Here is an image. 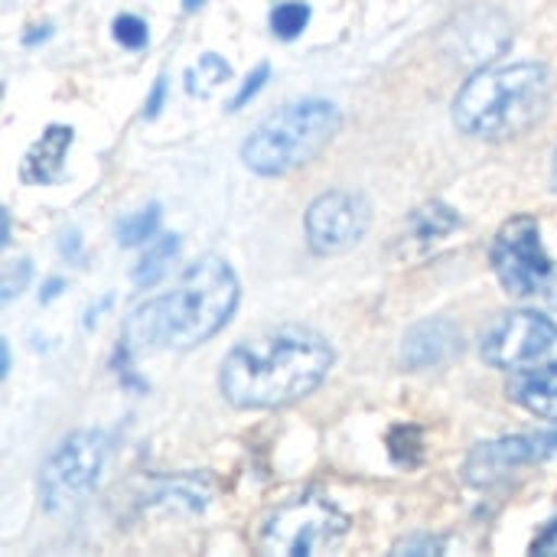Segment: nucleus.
Returning a JSON list of instances; mask_svg holds the SVG:
<instances>
[{"mask_svg":"<svg viewBox=\"0 0 557 557\" xmlns=\"http://www.w3.org/2000/svg\"><path fill=\"white\" fill-rule=\"evenodd\" d=\"M333 346L310 326H274L242 339L222 362L219 388L232 408L274 411L307 398L333 369Z\"/></svg>","mask_w":557,"mask_h":557,"instance_id":"1","label":"nucleus"},{"mask_svg":"<svg viewBox=\"0 0 557 557\" xmlns=\"http://www.w3.org/2000/svg\"><path fill=\"white\" fill-rule=\"evenodd\" d=\"M238 274L219 255H206L180 277L173 290L140 304L124 320V343L131 349L186 352L212 339L238 310Z\"/></svg>","mask_w":557,"mask_h":557,"instance_id":"2","label":"nucleus"},{"mask_svg":"<svg viewBox=\"0 0 557 557\" xmlns=\"http://www.w3.org/2000/svg\"><path fill=\"white\" fill-rule=\"evenodd\" d=\"M552 104V72L542 62L483 69L463 82L454 124L480 140H509L535 127Z\"/></svg>","mask_w":557,"mask_h":557,"instance_id":"3","label":"nucleus"},{"mask_svg":"<svg viewBox=\"0 0 557 557\" xmlns=\"http://www.w3.org/2000/svg\"><path fill=\"white\" fill-rule=\"evenodd\" d=\"M343 127V111L330 98H300L268 114L242 144V163L258 176H284L310 163Z\"/></svg>","mask_w":557,"mask_h":557,"instance_id":"4","label":"nucleus"},{"mask_svg":"<svg viewBox=\"0 0 557 557\" xmlns=\"http://www.w3.org/2000/svg\"><path fill=\"white\" fill-rule=\"evenodd\" d=\"M349 532V519L320 493H304L277 506L258 529V548L274 557L333 555Z\"/></svg>","mask_w":557,"mask_h":557,"instance_id":"5","label":"nucleus"},{"mask_svg":"<svg viewBox=\"0 0 557 557\" xmlns=\"http://www.w3.org/2000/svg\"><path fill=\"white\" fill-rule=\"evenodd\" d=\"M111 450V437L101 431H75L69 434L39 470V503L49 516H65L82 506L101 473Z\"/></svg>","mask_w":557,"mask_h":557,"instance_id":"6","label":"nucleus"},{"mask_svg":"<svg viewBox=\"0 0 557 557\" xmlns=\"http://www.w3.org/2000/svg\"><path fill=\"white\" fill-rule=\"evenodd\" d=\"M493 268L512 297H545L552 290L557 268L542 245V232L532 215H516L499 228L493 242Z\"/></svg>","mask_w":557,"mask_h":557,"instance_id":"7","label":"nucleus"},{"mask_svg":"<svg viewBox=\"0 0 557 557\" xmlns=\"http://www.w3.org/2000/svg\"><path fill=\"white\" fill-rule=\"evenodd\" d=\"M369 225H372L369 199L352 189L323 193L320 199L310 202L304 215L307 245L323 258L346 255L349 248H356L366 238Z\"/></svg>","mask_w":557,"mask_h":557,"instance_id":"8","label":"nucleus"},{"mask_svg":"<svg viewBox=\"0 0 557 557\" xmlns=\"http://www.w3.org/2000/svg\"><path fill=\"white\" fill-rule=\"evenodd\" d=\"M557 349V326L548 313L539 310H512L503 317L480 346L486 366L496 369H529Z\"/></svg>","mask_w":557,"mask_h":557,"instance_id":"9","label":"nucleus"},{"mask_svg":"<svg viewBox=\"0 0 557 557\" xmlns=\"http://www.w3.org/2000/svg\"><path fill=\"white\" fill-rule=\"evenodd\" d=\"M557 454V431L539 434H509L499 441L476 444L467 457L463 480L476 490H493L506 483L516 470L535 467L542 460H552Z\"/></svg>","mask_w":557,"mask_h":557,"instance_id":"10","label":"nucleus"},{"mask_svg":"<svg viewBox=\"0 0 557 557\" xmlns=\"http://www.w3.org/2000/svg\"><path fill=\"white\" fill-rule=\"evenodd\" d=\"M463 349L460 326L447 317H431L414 323L401 339V362L408 369H434L457 359Z\"/></svg>","mask_w":557,"mask_h":557,"instance_id":"11","label":"nucleus"},{"mask_svg":"<svg viewBox=\"0 0 557 557\" xmlns=\"http://www.w3.org/2000/svg\"><path fill=\"white\" fill-rule=\"evenodd\" d=\"M75 140V131L69 124H49L39 140L26 150L23 163H20V180L23 183H55L62 176V163L69 153V144Z\"/></svg>","mask_w":557,"mask_h":557,"instance_id":"12","label":"nucleus"},{"mask_svg":"<svg viewBox=\"0 0 557 557\" xmlns=\"http://www.w3.org/2000/svg\"><path fill=\"white\" fill-rule=\"evenodd\" d=\"M509 398L539 418H557V362L512 379Z\"/></svg>","mask_w":557,"mask_h":557,"instance_id":"13","label":"nucleus"},{"mask_svg":"<svg viewBox=\"0 0 557 557\" xmlns=\"http://www.w3.org/2000/svg\"><path fill=\"white\" fill-rule=\"evenodd\" d=\"M483 13H470V29L463 39H457V46L463 49V59H493L503 55L509 49V26L499 13H486V20H480Z\"/></svg>","mask_w":557,"mask_h":557,"instance_id":"14","label":"nucleus"},{"mask_svg":"<svg viewBox=\"0 0 557 557\" xmlns=\"http://www.w3.org/2000/svg\"><path fill=\"white\" fill-rule=\"evenodd\" d=\"M460 222H463V219H460V212H457L454 206L434 199V202H428V206H421V209L414 212L408 235H411L414 242H437V238H447L450 232H457Z\"/></svg>","mask_w":557,"mask_h":557,"instance_id":"15","label":"nucleus"},{"mask_svg":"<svg viewBox=\"0 0 557 557\" xmlns=\"http://www.w3.org/2000/svg\"><path fill=\"white\" fill-rule=\"evenodd\" d=\"M180 245H183L180 235H163V238H157V245L147 248V251L140 255V261H137V268H134V284H137V287H153L157 281H163L166 268H170V264L176 261V255H180Z\"/></svg>","mask_w":557,"mask_h":557,"instance_id":"16","label":"nucleus"},{"mask_svg":"<svg viewBox=\"0 0 557 557\" xmlns=\"http://www.w3.org/2000/svg\"><path fill=\"white\" fill-rule=\"evenodd\" d=\"M232 78V69H228V62L222 59V55H215V52H206V55H199V62L186 72V88L193 91V95H209V91H215L222 82H228Z\"/></svg>","mask_w":557,"mask_h":557,"instance_id":"17","label":"nucleus"},{"mask_svg":"<svg viewBox=\"0 0 557 557\" xmlns=\"http://www.w3.org/2000/svg\"><path fill=\"white\" fill-rule=\"evenodd\" d=\"M160 219H163V209H160L157 202L144 206L140 212H134V215H127V219L117 222V242H121L124 248H134V245L153 238L157 228H160Z\"/></svg>","mask_w":557,"mask_h":557,"instance_id":"18","label":"nucleus"},{"mask_svg":"<svg viewBox=\"0 0 557 557\" xmlns=\"http://www.w3.org/2000/svg\"><path fill=\"white\" fill-rule=\"evenodd\" d=\"M388 454L401 467H421V428L418 424H395L388 431Z\"/></svg>","mask_w":557,"mask_h":557,"instance_id":"19","label":"nucleus"},{"mask_svg":"<svg viewBox=\"0 0 557 557\" xmlns=\"http://www.w3.org/2000/svg\"><path fill=\"white\" fill-rule=\"evenodd\" d=\"M307 23H310V7L307 3H294L290 0V3H281L271 13V29L281 39H297L307 29Z\"/></svg>","mask_w":557,"mask_h":557,"instance_id":"20","label":"nucleus"},{"mask_svg":"<svg viewBox=\"0 0 557 557\" xmlns=\"http://www.w3.org/2000/svg\"><path fill=\"white\" fill-rule=\"evenodd\" d=\"M29 277H33V261H29V258L10 261V264L3 268V281H0V304H3V307L13 304V300L26 290Z\"/></svg>","mask_w":557,"mask_h":557,"instance_id":"21","label":"nucleus"},{"mask_svg":"<svg viewBox=\"0 0 557 557\" xmlns=\"http://www.w3.org/2000/svg\"><path fill=\"white\" fill-rule=\"evenodd\" d=\"M114 39H117L124 49H144L147 39H150V29H147V23H144L140 16L121 13V16L114 20Z\"/></svg>","mask_w":557,"mask_h":557,"instance_id":"22","label":"nucleus"},{"mask_svg":"<svg viewBox=\"0 0 557 557\" xmlns=\"http://www.w3.org/2000/svg\"><path fill=\"white\" fill-rule=\"evenodd\" d=\"M444 552H447L444 542L434 539V535H411V539H405V542H398V545L392 548V555L395 557H441Z\"/></svg>","mask_w":557,"mask_h":557,"instance_id":"23","label":"nucleus"},{"mask_svg":"<svg viewBox=\"0 0 557 557\" xmlns=\"http://www.w3.org/2000/svg\"><path fill=\"white\" fill-rule=\"evenodd\" d=\"M268 78H271V65L268 62H261L258 69H251L248 72V78H245V85H242V91L228 101V111H235V108H245L264 85H268Z\"/></svg>","mask_w":557,"mask_h":557,"instance_id":"24","label":"nucleus"},{"mask_svg":"<svg viewBox=\"0 0 557 557\" xmlns=\"http://www.w3.org/2000/svg\"><path fill=\"white\" fill-rule=\"evenodd\" d=\"M532 555L535 557H557V519H552L548 525H545V532L535 539V545H532Z\"/></svg>","mask_w":557,"mask_h":557,"instance_id":"25","label":"nucleus"},{"mask_svg":"<svg viewBox=\"0 0 557 557\" xmlns=\"http://www.w3.org/2000/svg\"><path fill=\"white\" fill-rule=\"evenodd\" d=\"M59 245H62L65 261H75V255H82V235H78V228H65L62 238H59Z\"/></svg>","mask_w":557,"mask_h":557,"instance_id":"26","label":"nucleus"},{"mask_svg":"<svg viewBox=\"0 0 557 557\" xmlns=\"http://www.w3.org/2000/svg\"><path fill=\"white\" fill-rule=\"evenodd\" d=\"M163 95H166V78H160V82L153 85L150 101H147V108H144V114H147V117H157V114H160V108H163Z\"/></svg>","mask_w":557,"mask_h":557,"instance_id":"27","label":"nucleus"},{"mask_svg":"<svg viewBox=\"0 0 557 557\" xmlns=\"http://www.w3.org/2000/svg\"><path fill=\"white\" fill-rule=\"evenodd\" d=\"M46 36H52V26H49V23H42V26L29 29V33L23 36V42H26V46H36V42H42Z\"/></svg>","mask_w":557,"mask_h":557,"instance_id":"28","label":"nucleus"},{"mask_svg":"<svg viewBox=\"0 0 557 557\" xmlns=\"http://www.w3.org/2000/svg\"><path fill=\"white\" fill-rule=\"evenodd\" d=\"M59 294H62V281L55 277L52 284H46V287H42V294H39V300H42V304H49V300H52V297H59Z\"/></svg>","mask_w":557,"mask_h":557,"instance_id":"29","label":"nucleus"},{"mask_svg":"<svg viewBox=\"0 0 557 557\" xmlns=\"http://www.w3.org/2000/svg\"><path fill=\"white\" fill-rule=\"evenodd\" d=\"M0 359H3V362H0V375L7 379V372H10V343H7V339L0 343Z\"/></svg>","mask_w":557,"mask_h":557,"instance_id":"30","label":"nucleus"},{"mask_svg":"<svg viewBox=\"0 0 557 557\" xmlns=\"http://www.w3.org/2000/svg\"><path fill=\"white\" fill-rule=\"evenodd\" d=\"M545 297H548V304H552V307L557 310V277H555V284H552V290H548Z\"/></svg>","mask_w":557,"mask_h":557,"instance_id":"31","label":"nucleus"},{"mask_svg":"<svg viewBox=\"0 0 557 557\" xmlns=\"http://www.w3.org/2000/svg\"><path fill=\"white\" fill-rule=\"evenodd\" d=\"M206 0H183V10H199Z\"/></svg>","mask_w":557,"mask_h":557,"instance_id":"32","label":"nucleus"},{"mask_svg":"<svg viewBox=\"0 0 557 557\" xmlns=\"http://www.w3.org/2000/svg\"><path fill=\"white\" fill-rule=\"evenodd\" d=\"M555 176H557V157H555Z\"/></svg>","mask_w":557,"mask_h":557,"instance_id":"33","label":"nucleus"}]
</instances>
